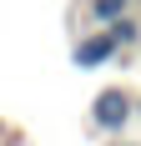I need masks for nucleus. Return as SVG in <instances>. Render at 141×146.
<instances>
[{
	"label": "nucleus",
	"instance_id": "obj_4",
	"mask_svg": "<svg viewBox=\"0 0 141 146\" xmlns=\"http://www.w3.org/2000/svg\"><path fill=\"white\" fill-rule=\"evenodd\" d=\"M106 30L116 35V45H136L141 40V20H136V15H121V20H111Z\"/></svg>",
	"mask_w": 141,
	"mask_h": 146
},
{
	"label": "nucleus",
	"instance_id": "obj_5",
	"mask_svg": "<svg viewBox=\"0 0 141 146\" xmlns=\"http://www.w3.org/2000/svg\"><path fill=\"white\" fill-rule=\"evenodd\" d=\"M111 146H136V141H126V136H116V141H111Z\"/></svg>",
	"mask_w": 141,
	"mask_h": 146
},
{
	"label": "nucleus",
	"instance_id": "obj_3",
	"mask_svg": "<svg viewBox=\"0 0 141 146\" xmlns=\"http://www.w3.org/2000/svg\"><path fill=\"white\" fill-rule=\"evenodd\" d=\"M131 5H136V0H91V20H96V25H111V20L131 15Z\"/></svg>",
	"mask_w": 141,
	"mask_h": 146
},
{
	"label": "nucleus",
	"instance_id": "obj_7",
	"mask_svg": "<svg viewBox=\"0 0 141 146\" xmlns=\"http://www.w3.org/2000/svg\"><path fill=\"white\" fill-rule=\"evenodd\" d=\"M136 5H141V0H136Z\"/></svg>",
	"mask_w": 141,
	"mask_h": 146
},
{
	"label": "nucleus",
	"instance_id": "obj_1",
	"mask_svg": "<svg viewBox=\"0 0 141 146\" xmlns=\"http://www.w3.org/2000/svg\"><path fill=\"white\" fill-rule=\"evenodd\" d=\"M131 121H136V96H131L126 86H106L96 101H91V126H96V131L121 136Z\"/></svg>",
	"mask_w": 141,
	"mask_h": 146
},
{
	"label": "nucleus",
	"instance_id": "obj_2",
	"mask_svg": "<svg viewBox=\"0 0 141 146\" xmlns=\"http://www.w3.org/2000/svg\"><path fill=\"white\" fill-rule=\"evenodd\" d=\"M116 50H121V45H116V35L101 25V30H91V35H81V40H76V66H81V71H96V66L116 60Z\"/></svg>",
	"mask_w": 141,
	"mask_h": 146
},
{
	"label": "nucleus",
	"instance_id": "obj_6",
	"mask_svg": "<svg viewBox=\"0 0 141 146\" xmlns=\"http://www.w3.org/2000/svg\"><path fill=\"white\" fill-rule=\"evenodd\" d=\"M136 116H141V101H136Z\"/></svg>",
	"mask_w": 141,
	"mask_h": 146
}]
</instances>
